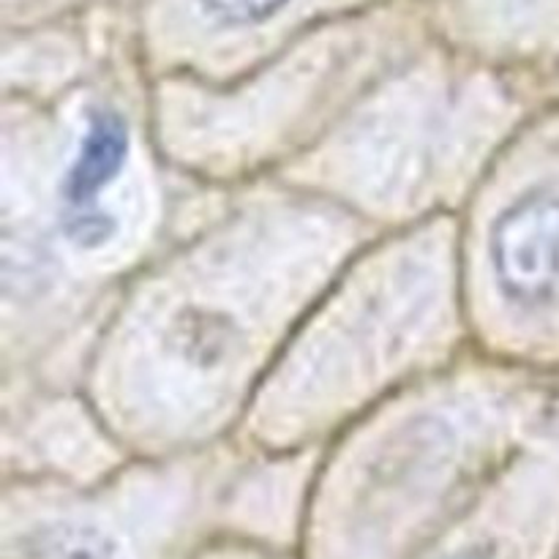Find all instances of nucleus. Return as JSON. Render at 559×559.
Masks as SVG:
<instances>
[{
    "mask_svg": "<svg viewBox=\"0 0 559 559\" xmlns=\"http://www.w3.org/2000/svg\"><path fill=\"white\" fill-rule=\"evenodd\" d=\"M31 559H115V551L102 535L87 530H60L44 535Z\"/></svg>",
    "mask_w": 559,
    "mask_h": 559,
    "instance_id": "3",
    "label": "nucleus"
},
{
    "mask_svg": "<svg viewBox=\"0 0 559 559\" xmlns=\"http://www.w3.org/2000/svg\"><path fill=\"white\" fill-rule=\"evenodd\" d=\"M489 257L511 304H546L559 287V194L533 191L495 222Z\"/></svg>",
    "mask_w": 559,
    "mask_h": 559,
    "instance_id": "1",
    "label": "nucleus"
},
{
    "mask_svg": "<svg viewBox=\"0 0 559 559\" xmlns=\"http://www.w3.org/2000/svg\"><path fill=\"white\" fill-rule=\"evenodd\" d=\"M456 559H475V557H456Z\"/></svg>",
    "mask_w": 559,
    "mask_h": 559,
    "instance_id": "5",
    "label": "nucleus"
},
{
    "mask_svg": "<svg viewBox=\"0 0 559 559\" xmlns=\"http://www.w3.org/2000/svg\"><path fill=\"white\" fill-rule=\"evenodd\" d=\"M287 0H197L202 14L224 27L260 25L262 20L276 14Z\"/></svg>",
    "mask_w": 559,
    "mask_h": 559,
    "instance_id": "4",
    "label": "nucleus"
},
{
    "mask_svg": "<svg viewBox=\"0 0 559 559\" xmlns=\"http://www.w3.org/2000/svg\"><path fill=\"white\" fill-rule=\"evenodd\" d=\"M126 156V126L112 112L93 115L60 180V224L76 249H104L118 233V218L104 207L102 191L118 180Z\"/></svg>",
    "mask_w": 559,
    "mask_h": 559,
    "instance_id": "2",
    "label": "nucleus"
}]
</instances>
